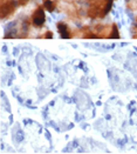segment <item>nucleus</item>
Returning <instances> with one entry per match:
<instances>
[{
	"label": "nucleus",
	"instance_id": "2",
	"mask_svg": "<svg viewBox=\"0 0 137 154\" xmlns=\"http://www.w3.org/2000/svg\"><path fill=\"white\" fill-rule=\"evenodd\" d=\"M31 21L33 26L35 27H42L46 23V15H45V7L39 5L37 8L33 11L31 15Z\"/></svg>",
	"mask_w": 137,
	"mask_h": 154
},
{
	"label": "nucleus",
	"instance_id": "6",
	"mask_svg": "<svg viewBox=\"0 0 137 154\" xmlns=\"http://www.w3.org/2000/svg\"><path fill=\"white\" fill-rule=\"evenodd\" d=\"M42 2H43V7H45V10H47L48 12H53L54 10H55V7H56V2L55 1H52V0H42Z\"/></svg>",
	"mask_w": 137,
	"mask_h": 154
},
{
	"label": "nucleus",
	"instance_id": "7",
	"mask_svg": "<svg viewBox=\"0 0 137 154\" xmlns=\"http://www.w3.org/2000/svg\"><path fill=\"white\" fill-rule=\"evenodd\" d=\"M41 38H43V39H52L53 38V32L52 31H47L43 35H41Z\"/></svg>",
	"mask_w": 137,
	"mask_h": 154
},
{
	"label": "nucleus",
	"instance_id": "5",
	"mask_svg": "<svg viewBox=\"0 0 137 154\" xmlns=\"http://www.w3.org/2000/svg\"><path fill=\"white\" fill-rule=\"evenodd\" d=\"M108 38L112 39H118L120 38V33H118V28H117V25L114 23L110 28H109V33H108Z\"/></svg>",
	"mask_w": 137,
	"mask_h": 154
},
{
	"label": "nucleus",
	"instance_id": "8",
	"mask_svg": "<svg viewBox=\"0 0 137 154\" xmlns=\"http://www.w3.org/2000/svg\"><path fill=\"white\" fill-rule=\"evenodd\" d=\"M28 1H29V0H18V5H19V6H24Z\"/></svg>",
	"mask_w": 137,
	"mask_h": 154
},
{
	"label": "nucleus",
	"instance_id": "1",
	"mask_svg": "<svg viewBox=\"0 0 137 154\" xmlns=\"http://www.w3.org/2000/svg\"><path fill=\"white\" fill-rule=\"evenodd\" d=\"M114 0H97L93 4V6L88 11V17L95 18H103L110 12Z\"/></svg>",
	"mask_w": 137,
	"mask_h": 154
},
{
	"label": "nucleus",
	"instance_id": "3",
	"mask_svg": "<svg viewBox=\"0 0 137 154\" xmlns=\"http://www.w3.org/2000/svg\"><path fill=\"white\" fill-rule=\"evenodd\" d=\"M18 1L15 0H1V19H6L15 12Z\"/></svg>",
	"mask_w": 137,
	"mask_h": 154
},
{
	"label": "nucleus",
	"instance_id": "4",
	"mask_svg": "<svg viewBox=\"0 0 137 154\" xmlns=\"http://www.w3.org/2000/svg\"><path fill=\"white\" fill-rule=\"evenodd\" d=\"M56 28H58V32H59L60 37L62 39H70L73 37L72 29L69 28V26L67 25L64 21H59L56 24Z\"/></svg>",
	"mask_w": 137,
	"mask_h": 154
}]
</instances>
